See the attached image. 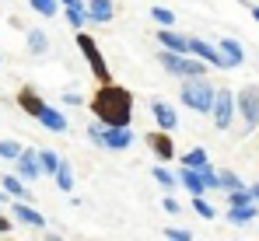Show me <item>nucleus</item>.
I'll list each match as a JSON object with an SVG mask.
<instances>
[{
  "label": "nucleus",
  "mask_w": 259,
  "mask_h": 241,
  "mask_svg": "<svg viewBox=\"0 0 259 241\" xmlns=\"http://www.w3.org/2000/svg\"><path fill=\"white\" fill-rule=\"evenodd\" d=\"M91 116L102 119L105 126H130V119H133V94L126 87L105 80L95 91V98H91Z\"/></svg>",
  "instance_id": "obj_1"
},
{
  "label": "nucleus",
  "mask_w": 259,
  "mask_h": 241,
  "mask_svg": "<svg viewBox=\"0 0 259 241\" xmlns=\"http://www.w3.org/2000/svg\"><path fill=\"white\" fill-rule=\"evenodd\" d=\"M179 98H182L186 109H193V112H200V116H210V112H214V102H217V87L207 77H189L182 84Z\"/></svg>",
  "instance_id": "obj_2"
},
{
  "label": "nucleus",
  "mask_w": 259,
  "mask_h": 241,
  "mask_svg": "<svg viewBox=\"0 0 259 241\" xmlns=\"http://www.w3.org/2000/svg\"><path fill=\"white\" fill-rule=\"evenodd\" d=\"M161 67L168 70V74H175V77H182V80H189V77H207V60H189L186 53H172V49H165L161 56Z\"/></svg>",
  "instance_id": "obj_3"
},
{
  "label": "nucleus",
  "mask_w": 259,
  "mask_h": 241,
  "mask_svg": "<svg viewBox=\"0 0 259 241\" xmlns=\"http://www.w3.org/2000/svg\"><path fill=\"white\" fill-rule=\"evenodd\" d=\"M77 49L84 53L88 67H91V74H95V80H98V84L112 80V74H109V67H105V60H102V53H98V45H95V39H91L88 32H77Z\"/></svg>",
  "instance_id": "obj_4"
},
{
  "label": "nucleus",
  "mask_w": 259,
  "mask_h": 241,
  "mask_svg": "<svg viewBox=\"0 0 259 241\" xmlns=\"http://www.w3.org/2000/svg\"><path fill=\"white\" fill-rule=\"evenodd\" d=\"M235 109H238V98H235L231 91L217 87V102H214V112H210L217 129H228V126L235 122Z\"/></svg>",
  "instance_id": "obj_5"
},
{
  "label": "nucleus",
  "mask_w": 259,
  "mask_h": 241,
  "mask_svg": "<svg viewBox=\"0 0 259 241\" xmlns=\"http://www.w3.org/2000/svg\"><path fill=\"white\" fill-rule=\"evenodd\" d=\"M130 143H133L130 126H105V122H102V147H105V151H126Z\"/></svg>",
  "instance_id": "obj_6"
},
{
  "label": "nucleus",
  "mask_w": 259,
  "mask_h": 241,
  "mask_svg": "<svg viewBox=\"0 0 259 241\" xmlns=\"http://www.w3.org/2000/svg\"><path fill=\"white\" fill-rule=\"evenodd\" d=\"M238 116L245 119L249 129L259 126V91H256V87H245V91L238 94Z\"/></svg>",
  "instance_id": "obj_7"
},
{
  "label": "nucleus",
  "mask_w": 259,
  "mask_h": 241,
  "mask_svg": "<svg viewBox=\"0 0 259 241\" xmlns=\"http://www.w3.org/2000/svg\"><path fill=\"white\" fill-rule=\"evenodd\" d=\"M189 53H193V56H200V60H207L210 67H217V70H224V67H228L224 53H221L217 45H210V42H203V39H189Z\"/></svg>",
  "instance_id": "obj_8"
},
{
  "label": "nucleus",
  "mask_w": 259,
  "mask_h": 241,
  "mask_svg": "<svg viewBox=\"0 0 259 241\" xmlns=\"http://www.w3.org/2000/svg\"><path fill=\"white\" fill-rule=\"evenodd\" d=\"M14 164H18V175H21L25 182H35V178L42 175V161H39L35 151H21V158L14 161Z\"/></svg>",
  "instance_id": "obj_9"
},
{
  "label": "nucleus",
  "mask_w": 259,
  "mask_h": 241,
  "mask_svg": "<svg viewBox=\"0 0 259 241\" xmlns=\"http://www.w3.org/2000/svg\"><path fill=\"white\" fill-rule=\"evenodd\" d=\"M147 143H151V151H154L161 161H172L175 158V143H172V133H168V129L147 133Z\"/></svg>",
  "instance_id": "obj_10"
},
{
  "label": "nucleus",
  "mask_w": 259,
  "mask_h": 241,
  "mask_svg": "<svg viewBox=\"0 0 259 241\" xmlns=\"http://www.w3.org/2000/svg\"><path fill=\"white\" fill-rule=\"evenodd\" d=\"M151 112H154V122H158V129H168L172 133L175 126H179V116H175V109L168 102H161V98H154L151 102Z\"/></svg>",
  "instance_id": "obj_11"
},
{
  "label": "nucleus",
  "mask_w": 259,
  "mask_h": 241,
  "mask_svg": "<svg viewBox=\"0 0 259 241\" xmlns=\"http://www.w3.org/2000/svg\"><path fill=\"white\" fill-rule=\"evenodd\" d=\"M179 182L189 189V196H203V192H207V182H203L200 168H189V164H182V168H179Z\"/></svg>",
  "instance_id": "obj_12"
},
{
  "label": "nucleus",
  "mask_w": 259,
  "mask_h": 241,
  "mask_svg": "<svg viewBox=\"0 0 259 241\" xmlns=\"http://www.w3.org/2000/svg\"><path fill=\"white\" fill-rule=\"evenodd\" d=\"M88 18L95 25H109L116 18V4L112 0H88Z\"/></svg>",
  "instance_id": "obj_13"
},
{
  "label": "nucleus",
  "mask_w": 259,
  "mask_h": 241,
  "mask_svg": "<svg viewBox=\"0 0 259 241\" xmlns=\"http://www.w3.org/2000/svg\"><path fill=\"white\" fill-rule=\"evenodd\" d=\"M11 213H14V220H18V224H28V227H46V217H42V213H39V210H32L28 203H21V200H14V210H11Z\"/></svg>",
  "instance_id": "obj_14"
},
{
  "label": "nucleus",
  "mask_w": 259,
  "mask_h": 241,
  "mask_svg": "<svg viewBox=\"0 0 259 241\" xmlns=\"http://www.w3.org/2000/svg\"><path fill=\"white\" fill-rule=\"evenodd\" d=\"M18 105H21L32 119H39V116H42V109H46V102L32 91V87H21V91H18Z\"/></svg>",
  "instance_id": "obj_15"
},
{
  "label": "nucleus",
  "mask_w": 259,
  "mask_h": 241,
  "mask_svg": "<svg viewBox=\"0 0 259 241\" xmlns=\"http://www.w3.org/2000/svg\"><path fill=\"white\" fill-rule=\"evenodd\" d=\"M35 122H42L49 133H67V116H63V112H56L53 105H46V109H42V116H39Z\"/></svg>",
  "instance_id": "obj_16"
},
{
  "label": "nucleus",
  "mask_w": 259,
  "mask_h": 241,
  "mask_svg": "<svg viewBox=\"0 0 259 241\" xmlns=\"http://www.w3.org/2000/svg\"><path fill=\"white\" fill-rule=\"evenodd\" d=\"M158 42H161L165 49H172V53H189V39L179 35V32H172V28H161V32H158Z\"/></svg>",
  "instance_id": "obj_17"
},
{
  "label": "nucleus",
  "mask_w": 259,
  "mask_h": 241,
  "mask_svg": "<svg viewBox=\"0 0 259 241\" xmlns=\"http://www.w3.org/2000/svg\"><path fill=\"white\" fill-rule=\"evenodd\" d=\"M221 53H224V60H228V67H242V60H245V53H242V45H238V39H221V45H217Z\"/></svg>",
  "instance_id": "obj_18"
},
{
  "label": "nucleus",
  "mask_w": 259,
  "mask_h": 241,
  "mask_svg": "<svg viewBox=\"0 0 259 241\" xmlns=\"http://www.w3.org/2000/svg\"><path fill=\"white\" fill-rule=\"evenodd\" d=\"M56 185H60V192H70L74 189V168L67 164V161H60V168H56Z\"/></svg>",
  "instance_id": "obj_19"
},
{
  "label": "nucleus",
  "mask_w": 259,
  "mask_h": 241,
  "mask_svg": "<svg viewBox=\"0 0 259 241\" xmlns=\"http://www.w3.org/2000/svg\"><path fill=\"white\" fill-rule=\"evenodd\" d=\"M4 189H7L14 200H28V189H25V178H21V175H4Z\"/></svg>",
  "instance_id": "obj_20"
},
{
  "label": "nucleus",
  "mask_w": 259,
  "mask_h": 241,
  "mask_svg": "<svg viewBox=\"0 0 259 241\" xmlns=\"http://www.w3.org/2000/svg\"><path fill=\"white\" fill-rule=\"evenodd\" d=\"M228 220H231V224H249V220H256V203H249V206H231V210H228Z\"/></svg>",
  "instance_id": "obj_21"
},
{
  "label": "nucleus",
  "mask_w": 259,
  "mask_h": 241,
  "mask_svg": "<svg viewBox=\"0 0 259 241\" xmlns=\"http://www.w3.org/2000/svg\"><path fill=\"white\" fill-rule=\"evenodd\" d=\"M28 49H32L35 56H46V53H49V39H46L42 28H32V32H28Z\"/></svg>",
  "instance_id": "obj_22"
},
{
  "label": "nucleus",
  "mask_w": 259,
  "mask_h": 241,
  "mask_svg": "<svg viewBox=\"0 0 259 241\" xmlns=\"http://www.w3.org/2000/svg\"><path fill=\"white\" fill-rule=\"evenodd\" d=\"M21 151H25V147H21L18 140H0V158H4V161H18V158H21Z\"/></svg>",
  "instance_id": "obj_23"
},
{
  "label": "nucleus",
  "mask_w": 259,
  "mask_h": 241,
  "mask_svg": "<svg viewBox=\"0 0 259 241\" xmlns=\"http://www.w3.org/2000/svg\"><path fill=\"white\" fill-rule=\"evenodd\" d=\"M28 4H32V11L42 14V18H56V11H60V7H56L60 0H28Z\"/></svg>",
  "instance_id": "obj_24"
},
{
  "label": "nucleus",
  "mask_w": 259,
  "mask_h": 241,
  "mask_svg": "<svg viewBox=\"0 0 259 241\" xmlns=\"http://www.w3.org/2000/svg\"><path fill=\"white\" fill-rule=\"evenodd\" d=\"M249 203H256L249 189H231L228 192V206H249Z\"/></svg>",
  "instance_id": "obj_25"
},
{
  "label": "nucleus",
  "mask_w": 259,
  "mask_h": 241,
  "mask_svg": "<svg viewBox=\"0 0 259 241\" xmlns=\"http://www.w3.org/2000/svg\"><path fill=\"white\" fill-rule=\"evenodd\" d=\"M151 18H154L161 28H172V25H175V14L168 11V7H151Z\"/></svg>",
  "instance_id": "obj_26"
},
{
  "label": "nucleus",
  "mask_w": 259,
  "mask_h": 241,
  "mask_svg": "<svg viewBox=\"0 0 259 241\" xmlns=\"http://www.w3.org/2000/svg\"><path fill=\"white\" fill-rule=\"evenodd\" d=\"M182 164H189V168H200V164H207V151H203V147H193L189 154H182Z\"/></svg>",
  "instance_id": "obj_27"
},
{
  "label": "nucleus",
  "mask_w": 259,
  "mask_h": 241,
  "mask_svg": "<svg viewBox=\"0 0 259 241\" xmlns=\"http://www.w3.org/2000/svg\"><path fill=\"white\" fill-rule=\"evenodd\" d=\"M193 210H196V213H200L203 220H214V217H217V213H214V206L203 200V196H193Z\"/></svg>",
  "instance_id": "obj_28"
},
{
  "label": "nucleus",
  "mask_w": 259,
  "mask_h": 241,
  "mask_svg": "<svg viewBox=\"0 0 259 241\" xmlns=\"http://www.w3.org/2000/svg\"><path fill=\"white\" fill-rule=\"evenodd\" d=\"M39 161H42V175H56V168H60V158H56L53 151H42V154H39Z\"/></svg>",
  "instance_id": "obj_29"
},
{
  "label": "nucleus",
  "mask_w": 259,
  "mask_h": 241,
  "mask_svg": "<svg viewBox=\"0 0 259 241\" xmlns=\"http://www.w3.org/2000/svg\"><path fill=\"white\" fill-rule=\"evenodd\" d=\"M154 178H158V185H165L168 192H172V189H175V182H179L172 171H165V168H154Z\"/></svg>",
  "instance_id": "obj_30"
},
{
  "label": "nucleus",
  "mask_w": 259,
  "mask_h": 241,
  "mask_svg": "<svg viewBox=\"0 0 259 241\" xmlns=\"http://www.w3.org/2000/svg\"><path fill=\"white\" fill-rule=\"evenodd\" d=\"M200 175H203L207 189H221V175H214V168H210V164H200Z\"/></svg>",
  "instance_id": "obj_31"
},
{
  "label": "nucleus",
  "mask_w": 259,
  "mask_h": 241,
  "mask_svg": "<svg viewBox=\"0 0 259 241\" xmlns=\"http://www.w3.org/2000/svg\"><path fill=\"white\" fill-rule=\"evenodd\" d=\"M165 238L168 241H193V234L182 231V227H165Z\"/></svg>",
  "instance_id": "obj_32"
},
{
  "label": "nucleus",
  "mask_w": 259,
  "mask_h": 241,
  "mask_svg": "<svg viewBox=\"0 0 259 241\" xmlns=\"http://www.w3.org/2000/svg\"><path fill=\"white\" fill-rule=\"evenodd\" d=\"M221 189H228V192H231V189H242V182H238V175H231V171H224V175H221Z\"/></svg>",
  "instance_id": "obj_33"
},
{
  "label": "nucleus",
  "mask_w": 259,
  "mask_h": 241,
  "mask_svg": "<svg viewBox=\"0 0 259 241\" xmlns=\"http://www.w3.org/2000/svg\"><path fill=\"white\" fill-rule=\"evenodd\" d=\"M60 7H63V11H88L84 0H60Z\"/></svg>",
  "instance_id": "obj_34"
},
{
  "label": "nucleus",
  "mask_w": 259,
  "mask_h": 241,
  "mask_svg": "<svg viewBox=\"0 0 259 241\" xmlns=\"http://www.w3.org/2000/svg\"><path fill=\"white\" fill-rule=\"evenodd\" d=\"M161 206H165V210H168V213H179V203L172 200V192H168V196H165V203H161Z\"/></svg>",
  "instance_id": "obj_35"
},
{
  "label": "nucleus",
  "mask_w": 259,
  "mask_h": 241,
  "mask_svg": "<svg viewBox=\"0 0 259 241\" xmlns=\"http://www.w3.org/2000/svg\"><path fill=\"white\" fill-rule=\"evenodd\" d=\"M7 231H11V220H7V217L0 213V234H7Z\"/></svg>",
  "instance_id": "obj_36"
},
{
  "label": "nucleus",
  "mask_w": 259,
  "mask_h": 241,
  "mask_svg": "<svg viewBox=\"0 0 259 241\" xmlns=\"http://www.w3.org/2000/svg\"><path fill=\"white\" fill-rule=\"evenodd\" d=\"M249 192H252V200L259 203V182H252V185H249Z\"/></svg>",
  "instance_id": "obj_37"
},
{
  "label": "nucleus",
  "mask_w": 259,
  "mask_h": 241,
  "mask_svg": "<svg viewBox=\"0 0 259 241\" xmlns=\"http://www.w3.org/2000/svg\"><path fill=\"white\" fill-rule=\"evenodd\" d=\"M252 18H256V21H259V7H256V4H252Z\"/></svg>",
  "instance_id": "obj_38"
}]
</instances>
